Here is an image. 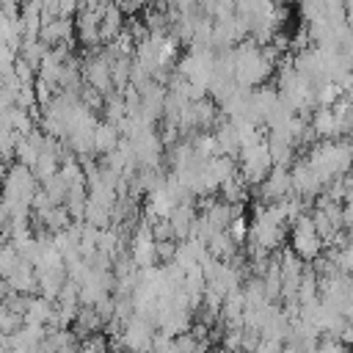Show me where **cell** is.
<instances>
[{"mask_svg":"<svg viewBox=\"0 0 353 353\" xmlns=\"http://www.w3.org/2000/svg\"><path fill=\"white\" fill-rule=\"evenodd\" d=\"M306 163L317 171V176L328 185L339 176H345L353 168V141L339 138V141H317L309 146Z\"/></svg>","mask_w":353,"mask_h":353,"instance_id":"1","label":"cell"},{"mask_svg":"<svg viewBox=\"0 0 353 353\" xmlns=\"http://www.w3.org/2000/svg\"><path fill=\"white\" fill-rule=\"evenodd\" d=\"M323 240L312 223V215H301L295 223H292V254L301 259V262H309V259H317L320 251H323Z\"/></svg>","mask_w":353,"mask_h":353,"instance_id":"2","label":"cell"},{"mask_svg":"<svg viewBox=\"0 0 353 353\" xmlns=\"http://www.w3.org/2000/svg\"><path fill=\"white\" fill-rule=\"evenodd\" d=\"M240 163H243V176H245L248 182H259V179H265V176L270 174V168H273L268 143L262 141V143H254V146L243 149Z\"/></svg>","mask_w":353,"mask_h":353,"instance_id":"3","label":"cell"},{"mask_svg":"<svg viewBox=\"0 0 353 353\" xmlns=\"http://www.w3.org/2000/svg\"><path fill=\"white\" fill-rule=\"evenodd\" d=\"M290 176H292V193H295L301 201L320 196V190H323V185H325V182L317 176V171H314L306 160H298V163L292 165Z\"/></svg>","mask_w":353,"mask_h":353,"instance_id":"4","label":"cell"},{"mask_svg":"<svg viewBox=\"0 0 353 353\" xmlns=\"http://www.w3.org/2000/svg\"><path fill=\"white\" fill-rule=\"evenodd\" d=\"M262 196L270 199V204L292 196V176H290V171L287 168H270V174L262 182Z\"/></svg>","mask_w":353,"mask_h":353,"instance_id":"5","label":"cell"},{"mask_svg":"<svg viewBox=\"0 0 353 353\" xmlns=\"http://www.w3.org/2000/svg\"><path fill=\"white\" fill-rule=\"evenodd\" d=\"M312 132L320 135L323 141H339L342 132H339V121H336V113L331 108H317L312 113Z\"/></svg>","mask_w":353,"mask_h":353,"instance_id":"6","label":"cell"},{"mask_svg":"<svg viewBox=\"0 0 353 353\" xmlns=\"http://www.w3.org/2000/svg\"><path fill=\"white\" fill-rule=\"evenodd\" d=\"M328 259L334 262V268L345 276H353V243H345L339 248H331Z\"/></svg>","mask_w":353,"mask_h":353,"instance_id":"7","label":"cell"},{"mask_svg":"<svg viewBox=\"0 0 353 353\" xmlns=\"http://www.w3.org/2000/svg\"><path fill=\"white\" fill-rule=\"evenodd\" d=\"M94 149L99 152H113L116 149V124H97V132H94Z\"/></svg>","mask_w":353,"mask_h":353,"instance_id":"8","label":"cell"},{"mask_svg":"<svg viewBox=\"0 0 353 353\" xmlns=\"http://www.w3.org/2000/svg\"><path fill=\"white\" fill-rule=\"evenodd\" d=\"M229 237H232V243H240L245 234H248V223H245V218L243 215H237L232 223H229V232H226Z\"/></svg>","mask_w":353,"mask_h":353,"instance_id":"9","label":"cell"}]
</instances>
